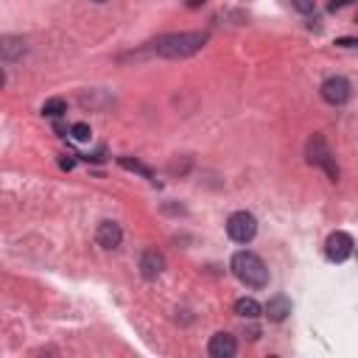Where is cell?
Listing matches in <instances>:
<instances>
[{"label":"cell","instance_id":"cell-15","mask_svg":"<svg viewBox=\"0 0 358 358\" xmlns=\"http://www.w3.org/2000/svg\"><path fill=\"white\" fill-rule=\"evenodd\" d=\"M291 6L297 12H303V14H311L314 12V0H291Z\"/></svg>","mask_w":358,"mask_h":358},{"label":"cell","instance_id":"cell-8","mask_svg":"<svg viewBox=\"0 0 358 358\" xmlns=\"http://www.w3.org/2000/svg\"><path fill=\"white\" fill-rule=\"evenodd\" d=\"M163 268H165V260H163V255L157 249H146L140 255V275L146 280H157L163 275Z\"/></svg>","mask_w":358,"mask_h":358},{"label":"cell","instance_id":"cell-14","mask_svg":"<svg viewBox=\"0 0 358 358\" xmlns=\"http://www.w3.org/2000/svg\"><path fill=\"white\" fill-rule=\"evenodd\" d=\"M118 163H121L124 168H132V171H137V174H143L146 179H152V176H154L152 171H148V168H146L143 163H137V160H129V157H121V160H118Z\"/></svg>","mask_w":358,"mask_h":358},{"label":"cell","instance_id":"cell-11","mask_svg":"<svg viewBox=\"0 0 358 358\" xmlns=\"http://www.w3.org/2000/svg\"><path fill=\"white\" fill-rule=\"evenodd\" d=\"M260 311H263V308L252 300V297H241V300L235 303V314H238V316H244V319H258Z\"/></svg>","mask_w":358,"mask_h":358},{"label":"cell","instance_id":"cell-1","mask_svg":"<svg viewBox=\"0 0 358 358\" xmlns=\"http://www.w3.org/2000/svg\"><path fill=\"white\" fill-rule=\"evenodd\" d=\"M207 42V34L202 31H182V34H165L154 42V51L165 59H185V56H193L204 48Z\"/></svg>","mask_w":358,"mask_h":358},{"label":"cell","instance_id":"cell-13","mask_svg":"<svg viewBox=\"0 0 358 358\" xmlns=\"http://www.w3.org/2000/svg\"><path fill=\"white\" fill-rule=\"evenodd\" d=\"M70 137L76 143H87L90 137H93V129H90V124H73L70 126Z\"/></svg>","mask_w":358,"mask_h":358},{"label":"cell","instance_id":"cell-5","mask_svg":"<svg viewBox=\"0 0 358 358\" xmlns=\"http://www.w3.org/2000/svg\"><path fill=\"white\" fill-rule=\"evenodd\" d=\"M355 249V241L347 235V232H331L325 241V255L331 258L333 263H344Z\"/></svg>","mask_w":358,"mask_h":358},{"label":"cell","instance_id":"cell-2","mask_svg":"<svg viewBox=\"0 0 358 358\" xmlns=\"http://www.w3.org/2000/svg\"><path fill=\"white\" fill-rule=\"evenodd\" d=\"M230 266H232V275L244 286H249V288H266L268 286V268L260 260V255H255L249 249H241V252L232 255Z\"/></svg>","mask_w":358,"mask_h":358},{"label":"cell","instance_id":"cell-4","mask_svg":"<svg viewBox=\"0 0 358 358\" xmlns=\"http://www.w3.org/2000/svg\"><path fill=\"white\" fill-rule=\"evenodd\" d=\"M308 163H314V165L325 168V171H327V176H331L333 182L339 179V168H336L333 154H331V148H327V143H325V137H322V135H314V137L308 140Z\"/></svg>","mask_w":358,"mask_h":358},{"label":"cell","instance_id":"cell-12","mask_svg":"<svg viewBox=\"0 0 358 358\" xmlns=\"http://www.w3.org/2000/svg\"><path fill=\"white\" fill-rule=\"evenodd\" d=\"M65 112H68V104L62 98H48L42 104V115H48V118H62Z\"/></svg>","mask_w":358,"mask_h":358},{"label":"cell","instance_id":"cell-10","mask_svg":"<svg viewBox=\"0 0 358 358\" xmlns=\"http://www.w3.org/2000/svg\"><path fill=\"white\" fill-rule=\"evenodd\" d=\"M288 314H291V300H288V297H283V294L272 297V300L266 303V316L272 322H283Z\"/></svg>","mask_w":358,"mask_h":358},{"label":"cell","instance_id":"cell-16","mask_svg":"<svg viewBox=\"0 0 358 358\" xmlns=\"http://www.w3.org/2000/svg\"><path fill=\"white\" fill-rule=\"evenodd\" d=\"M59 165H62V168H65V171H70V168H73V165H76V160H73V154H65V157H62V160H59Z\"/></svg>","mask_w":358,"mask_h":358},{"label":"cell","instance_id":"cell-19","mask_svg":"<svg viewBox=\"0 0 358 358\" xmlns=\"http://www.w3.org/2000/svg\"><path fill=\"white\" fill-rule=\"evenodd\" d=\"M93 3H107V0H93Z\"/></svg>","mask_w":358,"mask_h":358},{"label":"cell","instance_id":"cell-3","mask_svg":"<svg viewBox=\"0 0 358 358\" xmlns=\"http://www.w3.org/2000/svg\"><path fill=\"white\" fill-rule=\"evenodd\" d=\"M258 232V219L247 210H238L227 219V235L232 238L235 244H249Z\"/></svg>","mask_w":358,"mask_h":358},{"label":"cell","instance_id":"cell-7","mask_svg":"<svg viewBox=\"0 0 358 358\" xmlns=\"http://www.w3.org/2000/svg\"><path fill=\"white\" fill-rule=\"evenodd\" d=\"M96 241L104 247V249H118L124 241V230L121 224H115V221H101L98 224V232H96Z\"/></svg>","mask_w":358,"mask_h":358},{"label":"cell","instance_id":"cell-6","mask_svg":"<svg viewBox=\"0 0 358 358\" xmlns=\"http://www.w3.org/2000/svg\"><path fill=\"white\" fill-rule=\"evenodd\" d=\"M322 98L327 104H333V107H342L350 101V81L344 76H331V79H325L322 81Z\"/></svg>","mask_w":358,"mask_h":358},{"label":"cell","instance_id":"cell-9","mask_svg":"<svg viewBox=\"0 0 358 358\" xmlns=\"http://www.w3.org/2000/svg\"><path fill=\"white\" fill-rule=\"evenodd\" d=\"M235 350H238V344H235V339L230 333H216L210 339V344H207V353H210L213 358H232Z\"/></svg>","mask_w":358,"mask_h":358},{"label":"cell","instance_id":"cell-18","mask_svg":"<svg viewBox=\"0 0 358 358\" xmlns=\"http://www.w3.org/2000/svg\"><path fill=\"white\" fill-rule=\"evenodd\" d=\"M344 3H347V0H333V3H331V9H333V12H336V9H342V6H344Z\"/></svg>","mask_w":358,"mask_h":358},{"label":"cell","instance_id":"cell-17","mask_svg":"<svg viewBox=\"0 0 358 358\" xmlns=\"http://www.w3.org/2000/svg\"><path fill=\"white\" fill-rule=\"evenodd\" d=\"M185 6L188 9H199V6H204V0H185Z\"/></svg>","mask_w":358,"mask_h":358}]
</instances>
